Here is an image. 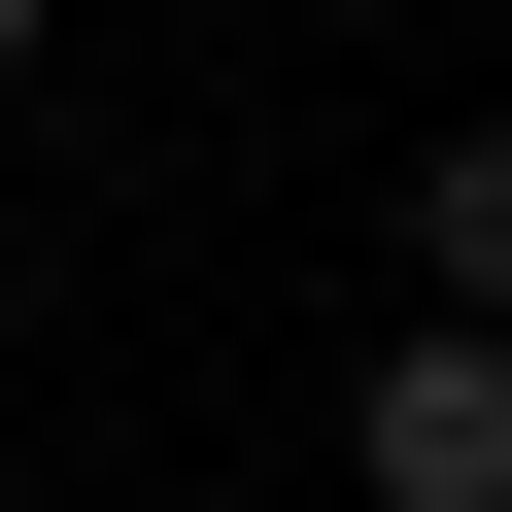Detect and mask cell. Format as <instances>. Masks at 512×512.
Masks as SVG:
<instances>
[{"instance_id":"obj_1","label":"cell","mask_w":512,"mask_h":512,"mask_svg":"<svg viewBox=\"0 0 512 512\" xmlns=\"http://www.w3.org/2000/svg\"><path fill=\"white\" fill-rule=\"evenodd\" d=\"M342 512H512V342H478V308H410V342L342 376Z\"/></svg>"},{"instance_id":"obj_2","label":"cell","mask_w":512,"mask_h":512,"mask_svg":"<svg viewBox=\"0 0 512 512\" xmlns=\"http://www.w3.org/2000/svg\"><path fill=\"white\" fill-rule=\"evenodd\" d=\"M410 308H478V342H512V103H444V137H410Z\"/></svg>"},{"instance_id":"obj_3","label":"cell","mask_w":512,"mask_h":512,"mask_svg":"<svg viewBox=\"0 0 512 512\" xmlns=\"http://www.w3.org/2000/svg\"><path fill=\"white\" fill-rule=\"evenodd\" d=\"M0 69H69V0H0Z\"/></svg>"},{"instance_id":"obj_4","label":"cell","mask_w":512,"mask_h":512,"mask_svg":"<svg viewBox=\"0 0 512 512\" xmlns=\"http://www.w3.org/2000/svg\"><path fill=\"white\" fill-rule=\"evenodd\" d=\"M274 35H376V0H274Z\"/></svg>"},{"instance_id":"obj_5","label":"cell","mask_w":512,"mask_h":512,"mask_svg":"<svg viewBox=\"0 0 512 512\" xmlns=\"http://www.w3.org/2000/svg\"><path fill=\"white\" fill-rule=\"evenodd\" d=\"M35 512H69V478H35Z\"/></svg>"}]
</instances>
